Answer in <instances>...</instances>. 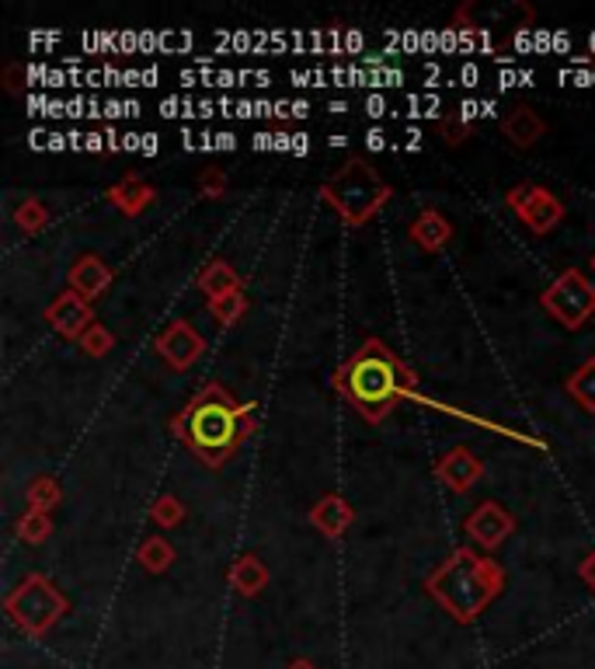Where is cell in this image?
Returning <instances> with one entry per match:
<instances>
[{
	"label": "cell",
	"mask_w": 595,
	"mask_h": 669,
	"mask_svg": "<svg viewBox=\"0 0 595 669\" xmlns=\"http://www.w3.org/2000/svg\"><path fill=\"white\" fill-rule=\"evenodd\" d=\"M168 425L206 468H223L227 460H234L244 439L255 436L258 419L255 404L237 401L223 383H206L184 401V409L175 412Z\"/></svg>",
	"instance_id": "cell-1"
},
{
	"label": "cell",
	"mask_w": 595,
	"mask_h": 669,
	"mask_svg": "<svg viewBox=\"0 0 595 669\" xmlns=\"http://www.w3.org/2000/svg\"><path fill=\"white\" fill-rule=\"evenodd\" d=\"M415 388L418 373L380 338H366L335 370V391L369 425H380L407 394H415Z\"/></svg>",
	"instance_id": "cell-2"
},
{
	"label": "cell",
	"mask_w": 595,
	"mask_h": 669,
	"mask_svg": "<svg viewBox=\"0 0 595 669\" xmlns=\"http://www.w3.org/2000/svg\"><path fill=\"white\" fill-rule=\"evenodd\" d=\"M505 590V569L474 547H457L425 579V593L433 596L457 624H474Z\"/></svg>",
	"instance_id": "cell-3"
},
{
	"label": "cell",
	"mask_w": 595,
	"mask_h": 669,
	"mask_svg": "<svg viewBox=\"0 0 595 669\" xmlns=\"http://www.w3.org/2000/svg\"><path fill=\"white\" fill-rule=\"evenodd\" d=\"M390 196H394L390 181L362 157H348L321 186V199L341 216L345 227H362V223H369L386 207Z\"/></svg>",
	"instance_id": "cell-4"
},
{
	"label": "cell",
	"mask_w": 595,
	"mask_h": 669,
	"mask_svg": "<svg viewBox=\"0 0 595 669\" xmlns=\"http://www.w3.org/2000/svg\"><path fill=\"white\" fill-rule=\"evenodd\" d=\"M67 611H70V600L59 593L56 582L43 572H29L4 596L8 621L29 638H46Z\"/></svg>",
	"instance_id": "cell-5"
},
{
	"label": "cell",
	"mask_w": 595,
	"mask_h": 669,
	"mask_svg": "<svg viewBox=\"0 0 595 669\" xmlns=\"http://www.w3.org/2000/svg\"><path fill=\"white\" fill-rule=\"evenodd\" d=\"M540 308L568 332H579L595 317V282L582 269H564L540 293Z\"/></svg>",
	"instance_id": "cell-6"
},
{
	"label": "cell",
	"mask_w": 595,
	"mask_h": 669,
	"mask_svg": "<svg viewBox=\"0 0 595 669\" xmlns=\"http://www.w3.org/2000/svg\"><path fill=\"white\" fill-rule=\"evenodd\" d=\"M505 207L519 216V223L529 234H537V237H547L550 231H558L564 220V202L547 186H532V181L512 186L505 192Z\"/></svg>",
	"instance_id": "cell-7"
},
{
	"label": "cell",
	"mask_w": 595,
	"mask_h": 669,
	"mask_svg": "<svg viewBox=\"0 0 595 669\" xmlns=\"http://www.w3.org/2000/svg\"><path fill=\"white\" fill-rule=\"evenodd\" d=\"M154 353L168 363L171 370L184 373L189 367H195V363L202 359V353H206V338H202V332L195 328L192 321L184 317H175L168 328H164L157 338H154Z\"/></svg>",
	"instance_id": "cell-8"
},
{
	"label": "cell",
	"mask_w": 595,
	"mask_h": 669,
	"mask_svg": "<svg viewBox=\"0 0 595 669\" xmlns=\"http://www.w3.org/2000/svg\"><path fill=\"white\" fill-rule=\"evenodd\" d=\"M463 531L478 547H484V551H495V547H502L512 534H516V516H512L502 502L487 499L463 520Z\"/></svg>",
	"instance_id": "cell-9"
},
{
	"label": "cell",
	"mask_w": 595,
	"mask_h": 669,
	"mask_svg": "<svg viewBox=\"0 0 595 669\" xmlns=\"http://www.w3.org/2000/svg\"><path fill=\"white\" fill-rule=\"evenodd\" d=\"M43 317H46V324H49L56 335H64V338H70V342L85 338V332L98 321V317H94V308H91V300H85V297L74 293V290L59 293V297L49 303V308L43 311Z\"/></svg>",
	"instance_id": "cell-10"
},
{
	"label": "cell",
	"mask_w": 595,
	"mask_h": 669,
	"mask_svg": "<svg viewBox=\"0 0 595 669\" xmlns=\"http://www.w3.org/2000/svg\"><path fill=\"white\" fill-rule=\"evenodd\" d=\"M436 475H439V481L446 484L449 492L463 495L484 478V464H481V457L474 450H467V446H453V450H449L436 464Z\"/></svg>",
	"instance_id": "cell-11"
},
{
	"label": "cell",
	"mask_w": 595,
	"mask_h": 669,
	"mask_svg": "<svg viewBox=\"0 0 595 669\" xmlns=\"http://www.w3.org/2000/svg\"><path fill=\"white\" fill-rule=\"evenodd\" d=\"M105 199L112 202V207L122 213V216H139L143 210H150L157 202V189L150 186V181H143L136 171H126L122 175L115 186L105 192Z\"/></svg>",
	"instance_id": "cell-12"
},
{
	"label": "cell",
	"mask_w": 595,
	"mask_h": 669,
	"mask_svg": "<svg viewBox=\"0 0 595 669\" xmlns=\"http://www.w3.org/2000/svg\"><path fill=\"white\" fill-rule=\"evenodd\" d=\"M112 279H115L112 269L98 255H80L70 266V272H67V287L74 293H80L85 300H98L101 293L112 287Z\"/></svg>",
	"instance_id": "cell-13"
},
{
	"label": "cell",
	"mask_w": 595,
	"mask_h": 669,
	"mask_svg": "<svg viewBox=\"0 0 595 669\" xmlns=\"http://www.w3.org/2000/svg\"><path fill=\"white\" fill-rule=\"evenodd\" d=\"M407 237H412V245H418L422 252L428 255H436L442 252L449 241H453V220H449L446 213L439 210H422L415 220H412V227H407Z\"/></svg>",
	"instance_id": "cell-14"
},
{
	"label": "cell",
	"mask_w": 595,
	"mask_h": 669,
	"mask_svg": "<svg viewBox=\"0 0 595 669\" xmlns=\"http://www.w3.org/2000/svg\"><path fill=\"white\" fill-rule=\"evenodd\" d=\"M502 133H505V140L516 150H529V147H537L540 140L547 136V123L540 119L537 109L516 105V109H508V115L502 119Z\"/></svg>",
	"instance_id": "cell-15"
},
{
	"label": "cell",
	"mask_w": 595,
	"mask_h": 669,
	"mask_svg": "<svg viewBox=\"0 0 595 669\" xmlns=\"http://www.w3.org/2000/svg\"><path fill=\"white\" fill-rule=\"evenodd\" d=\"M311 523L317 526V531L327 537V540H338L348 526L356 523V510L348 505L341 495H324L314 502V510H311Z\"/></svg>",
	"instance_id": "cell-16"
},
{
	"label": "cell",
	"mask_w": 595,
	"mask_h": 669,
	"mask_svg": "<svg viewBox=\"0 0 595 669\" xmlns=\"http://www.w3.org/2000/svg\"><path fill=\"white\" fill-rule=\"evenodd\" d=\"M231 586H234V593L244 596V600H255L265 586H269V569H265V561L258 555H240L234 565H231V572H227Z\"/></svg>",
	"instance_id": "cell-17"
},
{
	"label": "cell",
	"mask_w": 595,
	"mask_h": 669,
	"mask_svg": "<svg viewBox=\"0 0 595 669\" xmlns=\"http://www.w3.org/2000/svg\"><path fill=\"white\" fill-rule=\"evenodd\" d=\"M195 287H199L202 293H206L210 300H216V297H227V293L244 290V279H240V272L231 266L227 258H213L210 266L199 272Z\"/></svg>",
	"instance_id": "cell-18"
},
{
	"label": "cell",
	"mask_w": 595,
	"mask_h": 669,
	"mask_svg": "<svg viewBox=\"0 0 595 669\" xmlns=\"http://www.w3.org/2000/svg\"><path fill=\"white\" fill-rule=\"evenodd\" d=\"M564 391L579 409L595 415V356H588L582 367L564 380Z\"/></svg>",
	"instance_id": "cell-19"
},
{
	"label": "cell",
	"mask_w": 595,
	"mask_h": 669,
	"mask_svg": "<svg viewBox=\"0 0 595 669\" xmlns=\"http://www.w3.org/2000/svg\"><path fill=\"white\" fill-rule=\"evenodd\" d=\"M136 561L147 569L150 576H164L175 565V547L168 544V537H160V534H150L147 540L139 544V551H136Z\"/></svg>",
	"instance_id": "cell-20"
},
{
	"label": "cell",
	"mask_w": 595,
	"mask_h": 669,
	"mask_svg": "<svg viewBox=\"0 0 595 669\" xmlns=\"http://www.w3.org/2000/svg\"><path fill=\"white\" fill-rule=\"evenodd\" d=\"M25 499H29V510H35V513H49L53 516V510L59 502H64V489H59V481L56 478H49V475H38L29 489H25Z\"/></svg>",
	"instance_id": "cell-21"
},
{
	"label": "cell",
	"mask_w": 595,
	"mask_h": 669,
	"mask_svg": "<svg viewBox=\"0 0 595 669\" xmlns=\"http://www.w3.org/2000/svg\"><path fill=\"white\" fill-rule=\"evenodd\" d=\"M14 223H18V231H22V234L35 237V234H43L49 227V210L38 199H25V202H18V207H14Z\"/></svg>",
	"instance_id": "cell-22"
},
{
	"label": "cell",
	"mask_w": 595,
	"mask_h": 669,
	"mask_svg": "<svg viewBox=\"0 0 595 669\" xmlns=\"http://www.w3.org/2000/svg\"><path fill=\"white\" fill-rule=\"evenodd\" d=\"M210 314L216 324H223V328H234V324L248 314V297H244V290L216 297V300H210Z\"/></svg>",
	"instance_id": "cell-23"
},
{
	"label": "cell",
	"mask_w": 595,
	"mask_h": 669,
	"mask_svg": "<svg viewBox=\"0 0 595 669\" xmlns=\"http://www.w3.org/2000/svg\"><path fill=\"white\" fill-rule=\"evenodd\" d=\"M18 540H25V544H43V540H49V534H53V516L49 513H35V510H29L22 520H18Z\"/></svg>",
	"instance_id": "cell-24"
},
{
	"label": "cell",
	"mask_w": 595,
	"mask_h": 669,
	"mask_svg": "<svg viewBox=\"0 0 595 669\" xmlns=\"http://www.w3.org/2000/svg\"><path fill=\"white\" fill-rule=\"evenodd\" d=\"M436 133L442 136V144L449 147H463L470 133H474V126H470V119L463 112H446L439 123H436Z\"/></svg>",
	"instance_id": "cell-25"
},
{
	"label": "cell",
	"mask_w": 595,
	"mask_h": 669,
	"mask_svg": "<svg viewBox=\"0 0 595 669\" xmlns=\"http://www.w3.org/2000/svg\"><path fill=\"white\" fill-rule=\"evenodd\" d=\"M150 520H154L157 531H175V526L184 520V502L175 499V495H160L150 505Z\"/></svg>",
	"instance_id": "cell-26"
},
{
	"label": "cell",
	"mask_w": 595,
	"mask_h": 669,
	"mask_svg": "<svg viewBox=\"0 0 595 669\" xmlns=\"http://www.w3.org/2000/svg\"><path fill=\"white\" fill-rule=\"evenodd\" d=\"M80 349H85V356H91V359H105L112 349H115V335L105 328V324H91V328L85 332V338L77 342Z\"/></svg>",
	"instance_id": "cell-27"
},
{
	"label": "cell",
	"mask_w": 595,
	"mask_h": 669,
	"mask_svg": "<svg viewBox=\"0 0 595 669\" xmlns=\"http://www.w3.org/2000/svg\"><path fill=\"white\" fill-rule=\"evenodd\" d=\"M227 189H231V178L223 168H206L199 175V196L202 199H223Z\"/></svg>",
	"instance_id": "cell-28"
},
{
	"label": "cell",
	"mask_w": 595,
	"mask_h": 669,
	"mask_svg": "<svg viewBox=\"0 0 595 669\" xmlns=\"http://www.w3.org/2000/svg\"><path fill=\"white\" fill-rule=\"evenodd\" d=\"M579 579H582V582L588 586V590L595 593V551L582 558V565H579Z\"/></svg>",
	"instance_id": "cell-29"
},
{
	"label": "cell",
	"mask_w": 595,
	"mask_h": 669,
	"mask_svg": "<svg viewBox=\"0 0 595 669\" xmlns=\"http://www.w3.org/2000/svg\"><path fill=\"white\" fill-rule=\"evenodd\" d=\"M18 77H22V67H18V64H8L4 67V88H8V94H22V85H18Z\"/></svg>",
	"instance_id": "cell-30"
},
{
	"label": "cell",
	"mask_w": 595,
	"mask_h": 669,
	"mask_svg": "<svg viewBox=\"0 0 595 669\" xmlns=\"http://www.w3.org/2000/svg\"><path fill=\"white\" fill-rule=\"evenodd\" d=\"M85 147H88L91 154H101V150H109V140L101 136V133H88V136H85Z\"/></svg>",
	"instance_id": "cell-31"
},
{
	"label": "cell",
	"mask_w": 595,
	"mask_h": 669,
	"mask_svg": "<svg viewBox=\"0 0 595 669\" xmlns=\"http://www.w3.org/2000/svg\"><path fill=\"white\" fill-rule=\"evenodd\" d=\"M285 669H317V666H314L311 659H293V662L285 666Z\"/></svg>",
	"instance_id": "cell-32"
},
{
	"label": "cell",
	"mask_w": 595,
	"mask_h": 669,
	"mask_svg": "<svg viewBox=\"0 0 595 669\" xmlns=\"http://www.w3.org/2000/svg\"><path fill=\"white\" fill-rule=\"evenodd\" d=\"M592 272H595V255H592Z\"/></svg>",
	"instance_id": "cell-33"
}]
</instances>
